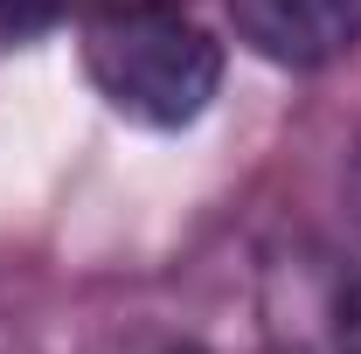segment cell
<instances>
[{
	"instance_id": "obj_1",
	"label": "cell",
	"mask_w": 361,
	"mask_h": 354,
	"mask_svg": "<svg viewBox=\"0 0 361 354\" xmlns=\"http://www.w3.org/2000/svg\"><path fill=\"white\" fill-rule=\"evenodd\" d=\"M90 90L139 133L195 126L223 90V42L174 0H104L77 21Z\"/></svg>"
},
{
	"instance_id": "obj_2",
	"label": "cell",
	"mask_w": 361,
	"mask_h": 354,
	"mask_svg": "<svg viewBox=\"0 0 361 354\" xmlns=\"http://www.w3.org/2000/svg\"><path fill=\"white\" fill-rule=\"evenodd\" d=\"M229 28L257 63L313 77L361 49V0H229Z\"/></svg>"
},
{
	"instance_id": "obj_3",
	"label": "cell",
	"mask_w": 361,
	"mask_h": 354,
	"mask_svg": "<svg viewBox=\"0 0 361 354\" xmlns=\"http://www.w3.org/2000/svg\"><path fill=\"white\" fill-rule=\"evenodd\" d=\"M292 354H361V271L348 278H326L319 299H299L292 292Z\"/></svg>"
},
{
	"instance_id": "obj_4",
	"label": "cell",
	"mask_w": 361,
	"mask_h": 354,
	"mask_svg": "<svg viewBox=\"0 0 361 354\" xmlns=\"http://www.w3.org/2000/svg\"><path fill=\"white\" fill-rule=\"evenodd\" d=\"M90 7H104V0H0V56L7 49H28L56 21H84Z\"/></svg>"
},
{
	"instance_id": "obj_5",
	"label": "cell",
	"mask_w": 361,
	"mask_h": 354,
	"mask_svg": "<svg viewBox=\"0 0 361 354\" xmlns=\"http://www.w3.org/2000/svg\"><path fill=\"white\" fill-rule=\"evenodd\" d=\"M167 354H195V348H167Z\"/></svg>"
}]
</instances>
